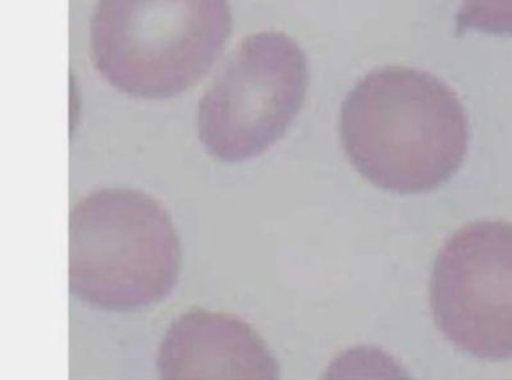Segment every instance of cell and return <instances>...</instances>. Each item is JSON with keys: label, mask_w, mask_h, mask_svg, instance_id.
<instances>
[{"label": "cell", "mask_w": 512, "mask_h": 380, "mask_svg": "<svg viewBox=\"0 0 512 380\" xmlns=\"http://www.w3.org/2000/svg\"><path fill=\"white\" fill-rule=\"evenodd\" d=\"M181 256L171 215L144 192L98 190L71 210L68 286L94 308L135 311L166 300Z\"/></svg>", "instance_id": "7a4b0ae2"}, {"label": "cell", "mask_w": 512, "mask_h": 380, "mask_svg": "<svg viewBox=\"0 0 512 380\" xmlns=\"http://www.w3.org/2000/svg\"><path fill=\"white\" fill-rule=\"evenodd\" d=\"M429 297L438 329L457 350L512 360V223L478 221L448 238Z\"/></svg>", "instance_id": "5b68a950"}, {"label": "cell", "mask_w": 512, "mask_h": 380, "mask_svg": "<svg viewBox=\"0 0 512 380\" xmlns=\"http://www.w3.org/2000/svg\"><path fill=\"white\" fill-rule=\"evenodd\" d=\"M308 86V58L294 39L273 31L249 36L200 100L201 145L224 163L259 157L294 123Z\"/></svg>", "instance_id": "277c9868"}, {"label": "cell", "mask_w": 512, "mask_h": 380, "mask_svg": "<svg viewBox=\"0 0 512 380\" xmlns=\"http://www.w3.org/2000/svg\"><path fill=\"white\" fill-rule=\"evenodd\" d=\"M228 0H99L96 70L121 93L163 100L198 84L230 38Z\"/></svg>", "instance_id": "3957f363"}, {"label": "cell", "mask_w": 512, "mask_h": 380, "mask_svg": "<svg viewBox=\"0 0 512 380\" xmlns=\"http://www.w3.org/2000/svg\"><path fill=\"white\" fill-rule=\"evenodd\" d=\"M340 136L365 180L395 194H425L451 180L464 163L469 121L455 91L438 77L384 67L346 96Z\"/></svg>", "instance_id": "6da1fadb"}, {"label": "cell", "mask_w": 512, "mask_h": 380, "mask_svg": "<svg viewBox=\"0 0 512 380\" xmlns=\"http://www.w3.org/2000/svg\"><path fill=\"white\" fill-rule=\"evenodd\" d=\"M469 31L512 38V0H463L457 12L456 34Z\"/></svg>", "instance_id": "52a82bcc"}, {"label": "cell", "mask_w": 512, "mask_h": 380, "mask_svg": "<svg viewBox=\"0 0 512 380\" xmlns=\"http://www.w3.org/2000/svg\"><path fill=\"white\" fill-rule=\"evenodd\" d=\"M164 379L278 378L267 343L249 323L219 311L190 310L173 320L160 342Z\"/></svg>", "instance_id": "8992f818"}]
</instances>
